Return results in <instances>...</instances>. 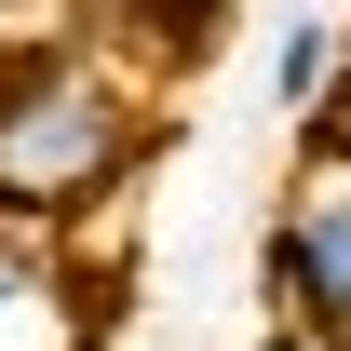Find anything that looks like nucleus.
Segmentation results:
<instances>
[{"instance_id":"3","label":"nucleus","mask_w":351,"mask_h":351,"mask_svg":"<svg viewBox=\"0 0 351 351\" xmlns=\"http://www.w3.org/2000/svg\"><path fill=\"white\" fill-rule=\"evenodd\" d=\"M270 95H284V122H324V108L351 95V27L298 14V27H284V54H270Z\"/></svg>"},{"instance_id":"2","label":"nucleus","mask_w":351,"mask_h":351,"mask_svg":"<svg viewBox=\"0 0 351 351\" xmlns=\"http://www.w3.org/2000/svg\"><path fill=\"white\" fill-rule=\"evenodd\" d=\"M270 311L351 351V135H311L298 189L270 217Z\"/></svg>"},{"instance_id":"5","label":"nucleus","mask_w":351,"mask_h":351,"mask_svg":"<svg viewBox=\"0 0 351 351\" xmlns=\"http://www.w3.org/2000/svg\"><path fill=\"white\" fill-rule=\"evenodd\" d=\"M270 351H338V338H311V324H284V338H270Z\"/></svg>"},{"instance_id":"4","label":"nucleus","mask_w":351,"mask_h":351,"mask_svg":"<svg viewBox=\"0 0 351 351\" xmlns=\"http://www.w3.org/2000/svg\"><path fill=\"white\" fill-rule=\"evenodd\" d=\"M14 298H41V243H27V230H0V311Z\"/></svg>"},{"instance_id":"1","label":"nucleus","mask_w":351,"mask_h":351,"mask_svg":"<svg viewBox=\"0 0 351 351\" xmlns=\"http://www.w3.org/2000/svg\"><path fill=\"white\" fill-rule=\"evenodd\" d=\"M135 149H149V108L95 41L41 27L0 54V217H82Z\"/></svg>"},{"instance_id":"6","label":"nucleus","mask_w":351,"mask_h":351,"mask_svg":"<svg viewBox=\"0 0 351 351\" xmlns=\"http://www.w3.org/2000/svg\"><path fill=\"white\" fill-rule=\"evenodd\" d=\"M14 41H27V27H14V0H0V54H14Z\"/></svg>"}]
</instances>
